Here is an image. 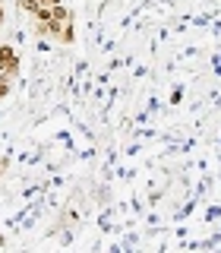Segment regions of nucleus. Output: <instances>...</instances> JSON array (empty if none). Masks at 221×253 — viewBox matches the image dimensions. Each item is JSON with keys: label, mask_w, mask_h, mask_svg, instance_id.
<instances>
[{"label": "nucleus", "mask_w": 221, "mask_h": 253, "mask_svg": "<svg viewBox=\"0 0 221 253\" xmlns=\"http://www.w3.org/2000/svg\"><path fill=\"white\" fill-rule=\"evenodd\" d=\"M35 19H38V22H51V19H54V10H51L47 3H41V6L35 10Z\"/></svg>", "instance_id": "7ed1b4c3"}, {"label": "nucleus", "mask_w": 221, "mask_h": 253, "mask_svg": "<svg viewBox=\"0 0 221 253\" xmlns=\"http://www.w3.org/2000/svg\"><path fill=\"white\" fill-rule=\"evenodd\" d=\"M51 10H54V19H57V22H70V19H73V13H70L63 3H54Z\"/></svg>", "instance_id": "f03ea898"}, {"label": "nucleus", "mask_w": 221, "mask_h": 253, "mask_svg": "<svg viewBox=\"0 0 221 253\" xmlns=\"http://www.w3.org/2000/svg\"><path fill=\"white\" fill-rule=\"evenodd\" d=\"M16 54V47H10V44H0V73H3V67H6V60H10Z\"/></svg>", "instance_id": "20e7f679"}, {"label": "nucleus", "mask_w": 221, "mask_h": 253, "mask_svg": "<svg viewBox=\"0 0 221 253\" xmlns=\"http://www.w3.org/2000/svg\"><path fill=\"white\" fill-rule=\"evenodd\" d=\"M0 247H3V234H0Z\"/></svg>", "instance_id": "1a4fd4ad"}, {"label": "nucleus", "mask_w": 221, "mask_h": 253, "mask_svg": "<svg viewBox=\"0 0 221 253\" xmlns=\"http://www.w3.org/2000/svg\"><path fill=\"white\" fill-rule=\"evenodd\" d=\"M57 42H63V44H73V42H76V32H73V19H70V22H60Z\"/></svg>", "instance_id": "f257e3e1"}, {"label": "nucleus", "mask_w": 221, "mask_h": 253, "mask_svg": "<svg viewBox=\"0 0 221 253\" xmlns=\"http://www.w3.org/2000/svg\"><path fill=\"white\" fill-rule=\"evenodd\" d=\"M41 3H47V6H54V3H60V0H41Z\"/></svg>", "instance_id": "6e6552de"}, {"label": "nucleus", "mask_w": 221, "mask_h": 253, "mask_svg": "<svg viewBox=\"0 0 221 253\" xmlns=\"http://www.w3.org/2000/svg\"><path fill=\"white\" fill-rule=\"evenodd\" d=\"M19 6H22L26 13H32V16H35V10L41 6V0H19Z\"/></svg>", "instance_id": "39448f33"}, {"label": "nucleus", "mask_w": 221, "mask_h": 253, "mask_svg": "<svg viewBox=\"0 0 221 253\" xmlns=\"http://www.w3.org/2000/svg\"><path fill=\"white\" fill-rule=\"evenodd\" d=\"M0 174H3V165H0Z\"/></svg>", "instance_id": "9d476101"}, {"label": "nucleus", "mask_w": 221, "mask_h": 253, "mask_svg": "<svg viewBox=\"0 0 221 253\" xmlns=\"http://www.w3.org/2000/svg\"><path fill=\"white\" fill-rule=\"evenodd\" d=\"M6 95H10V76H3V73H0V101H3Z\"/></svg>", "instance_id": "423d86ee"}, {"label": "nucleus", "mask_w": 221, "mask_h": 253, "mask_svg": "<svg viewBox=\"0 0 221 253\" xmlns=\"http://www.w3.org/2000/svg\"><path fill=\"white\" fill-rule=\"evenodd\" d=\"M3 19H6V13H3V3H0V26H3Z\"/></svg>", "instance_id": "0eeeda50"}]
</instances>
